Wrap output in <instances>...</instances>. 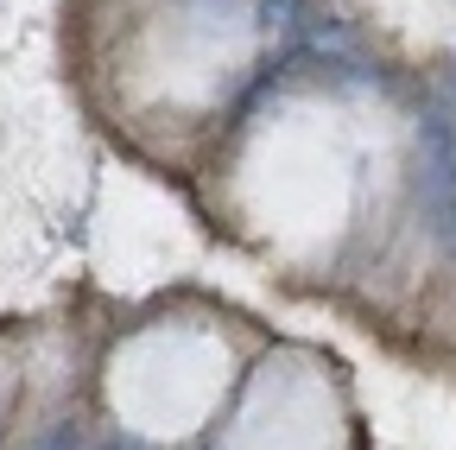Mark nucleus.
Returning a JSON list of instances; mask_svg holds the SVG:
<instances>
[{"instance_id": "2", "label": "nucleus", "mask_w": 456, "mask_h": 450, "mask_svg": "<svg viewBox=\"0 0 456 450\" xmlns=\"http://www.w3.org/2000/svg\"><path fill=\"white\" fill-rule=\"evenodd\" d=\"M260 26L266 32H285V38H298V26L311 20V0H260Z\"/></svg>"}, {"instance_id": "1", "label": "nucleus", "mask_w": 456, "mask_h": 450, "mask_svg": "<svg viewBox=\"0 0 456 450\" xmlns=\"http://www.w3.org/2000/svg\"><path fill=\"white\" fill-rule=\"evenodd\" d=\"M419 216L444 260H456V115L419 121Z\"/></svg>"}, {"instance_id": "4", "label": "nucleus", "mask_w": 456, "mask_h": 450, "mask_svg": "<svg viewBox=\"0 0 456 450\" xmlns=\"http://www.w3.org/2000/svg\"><path fill=\"white\" fill-rule=\"evenodd\" d=\"M450 102H456V58H450Z\"/></svg>"}, {"instance_id": "3", "label": "nucleus", "mask_w": 456, "mask_h": 450, "mask_svg": "<svg viewBox=\"0 0 456 450\" xmlns=\"http://www.w3.org/2000/svg\"><path fill=\"white\" fill-rule=\"evenodd\" d=\"M102 450H140V444H134V438H108Z\"/></svg>"}]
</instances>
